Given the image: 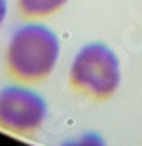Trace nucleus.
I'll use <instances>...</instances> for the list:
<instances>
[{
	"label": "nucleus",
	"instance_id": "3",
	"mask_svg": "<svg viewBox=\"0 0 142 146\" xmlns=\"http://www.w3.org/2000/svg\"><path fill=\"white\" fill-rule=\"evenodd\" d=\"M48 101L28 84H11L0 89V129L17 137H32L44 127Z\"/></svg>",
	"mask_w": 142,
	"mask_h": 146
},
{
	"label": "nucleus",
	"instance_id": "6",
	"mask_svg": "<svg viewBox=\"0 0 142 146\" xmlns=\"http://www.w3.org/2000/svg\"><path fill=\"white\" fill-rule=\"evenodd\" d=\"M6 13H8V2L6 0H0V27L6 19Z\"/></svg>",
	"mask_w": 142,
	"mask_h": 146
},
{
	"label": "nucleus",
	"instance_id": "2",
	"mask_svg": "<svg viewBox=\"0 0 142 146\" xmlns=\"http://www.w3.org/2000/svg\"><path fill=\"white\" fill-rule=\"evenodd\" d=\"M68 84L78 95L89 101H110L121 84V65L118 55L100 42L83 46L72 59Z\"/></svg>",
	"mask_w": 142,
	"mask_h": 146
},
{
	"label": "nucleus",
	"instance_id": "5",
	"mask_svg": "<svg viewBox=\"0 0 142 146\" xmlns=\"http://www.w3.org/2000/svg\"><path fill=\"white\" fill-rule=\"evenodd\" d=\"M61 146H106V142L98 133H83L72 141H66Z\"/></svg>",
	"mask_w": 142,
	"mask_h": 146
},
{
	"label": "nucleus",
	"instance_id": "1",
	"mask_svg": "<svg viewBox=\"0 0 142 146\" xmlns=\"http://www.w3.org/2000/svg\"><path fill=\"white\" fill-rule=\"evenodd\" d=\"M59 36L42 23H27L11 34L6 48V70L15 82H44L57 66Z\"/></svg>",
	"mask_w": 142,
	"mask_h": 146
},
{
	"label": "nucleus",
	"instance_id": "4",
	"mask_svg": "<svg viewBox=\"0 0 142 146\" xmlns=\"http://www.w3.org/2000/svg\"><path fill=\"white\" fill-rule=\"evenodd\" d=\"M19 10L27 17H46L61 10L66 0H17Z\"/></svg>",
	"mask_w": 142,
	"mask_h": 146
}]
</instances>
